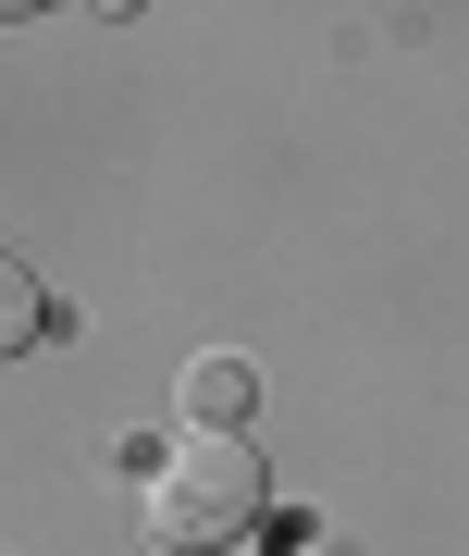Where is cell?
<instances>
[{"mask_svg": "<svg viewBox=\"0 0 469 556\" xmlns=\"http://www.w3.org/2000/svg\"><path fill=\"white\" fill-rule=\"evenodd\" d=\"M259 507H272V470H259L248 433H223V420H186V433L149 457V482H137L149 556H223V544L259 532Z\"/></svg>", "mask_w": 469, "mask_h": 556, "instance_id": "obj_1", "label": "cell"}, {"mask_svg": "<svg viewBox=\"0 0 469 556\" xmlns=\"http://www.w3.org/2000/svg\"><path fill=\"white\" fill-rule=\"evenodd\" d=\"M38 334H50V285L25 273L13 248H0V358H25V346H38Z\"/></svg>", "mask_w": 469, "mask_h": 556, "instance_id": "obj_2", "label": "cell"}, {"mask_svg": "<svg viewBox=\"0 0 469 556\" xmlns=\"http://www.w3.org/2000/svg\"><path fill=\"white\" fill-rule=\"evenodd\" d=\"M248 396H259L248 358H186V420H223V433H234V420H248Z\"/></svg>", "mask_w": 469, "mask_h": 556, "instance_id": "obj_3", "label": "cell"}, {"mask_svg": "<svg viewBox=\"0 0 469 556\" xmlns=\"http://www.w3.org/2000/svg\"><path fill=\"white\" fill-rule=\"evenodd\" d=\"M25 13H50V0H0V25H25Z\"/></svg>", "mask_w": 469, "mask_h": 556, "instance_id": "obj_4", "label": "cell"}]
</instances>
